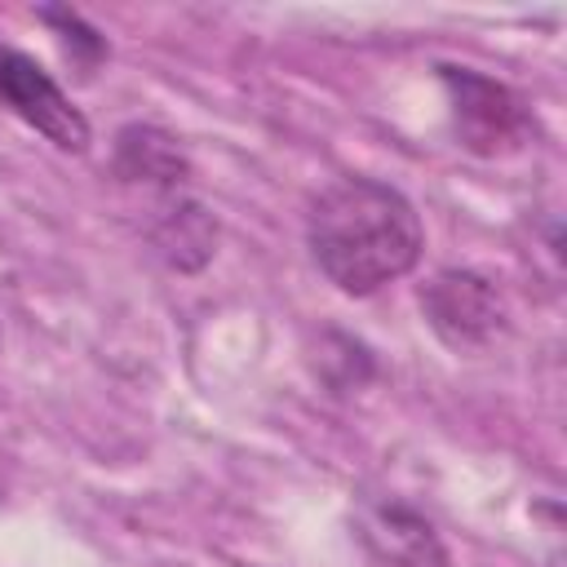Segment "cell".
<instances>
[{
    "instance_id": "2",
    "label": "cell",
    "mask_w": 567,
    "mask_h": 567,
    "mask_svg": "<svg viewBox=\"0 0 567 567\" xmlns=\"http://www.w3.org/2000/svg\"><path fill=\"white\" fill-rule=\"evenodd\" d=\"M439 80L452 102L456 142L470 155L505 159V155L527 151V142L536 137V115L509 84L487 80L470 66H439Z\"/></svg>"
},
{
    "instance_id": "6",
    "label": "cell",
    "mask_w": 567,
    "mask_h": 567,
    "mask_svg": "<svg viewBox=\"0 0 567 567\" xmlns=\"http://www.w3.org/2000/svg\"><path fill=\"white\" fill-rule=\"evenodd\" d=\"M115 177L177 195V186L190 177V159L173 133L155 124H128L115 133Z\"/></svg>"
},
{
    "instance_id": "4",
    "label": "cell",
    "mask_w": 567,
    "mask_h": 567,
    "mask_svg": "<svg viewBox=\"0 0 567 567\" xmlns=\"http://www.w3.org/2000/svg\"><path fill=\"white\" fill-rule=\"evenodd\" d=\"M0 106L9 115H18L22 124H31L35 133H44L58 151H89V120L84 111L58 89V80L27 53L4 49L0 53Z\"/></svg>"
},
{
    "instance_id": "5",
    "label": "cell",
    "mask_w": 567,
    "mask_h": 567,
    "mask_svg": "<svg viewBox=\"0 0 567 567\" xmlns=\"http://www.w3.org/2000/svg\"><path fill=\"white\" fill-rule=\"evenodd\" d=\"M359 540L385 567H452L434 523L403 501H368L354 518Z\"/></svg>"
},
{
    "instance_id": "1",
    "label": "cell",
    "mask_w": 567,
    "mask_h": 567,
    "mask_svg": "<svg viewBox=\"0 0 567 567\" xmlns=\"http://www.w3.org/2000/svg\"><path fill=\"white\" fill-rule=\"evenodd\" d=\"M315 266L350 297H368L390 279H403L425 248L412 199L377 177L332 182L306 221Z\"/></svg>"
},
{
    "instance_id": "3",
    "label": "cell",
    "mask_w": 567,
    "mask_h": 567,
    "mask_svg": "<svg viewBox=\"0 0 567 567\" xmlns=\"http://www.w3.org/2000/svg\"><path fill=\"white\" fill-rule=\"evenodd\" d=\"M421 310L447 350H483L509 328V306L474 270H439L421 288Z\"/></svg>"
},
{
    "instance_id": "7",
    "label": "cell",
    "mask_w": 567,
    "mask_h": 567,
    "mask_svg": "<svg viewBox=\"0 0 567 567\" xmlns=\"http://www.w3.org/2000/svg\"><path fill=\"white\" fill-rule=\"evenodd\" d=\"M151 244H155V252L173 270L195 275L217 252V221H213V213L204 204L182 199V195H168L164 208H159V217L151 221Z\"/></svg>"
}]
</instances>
